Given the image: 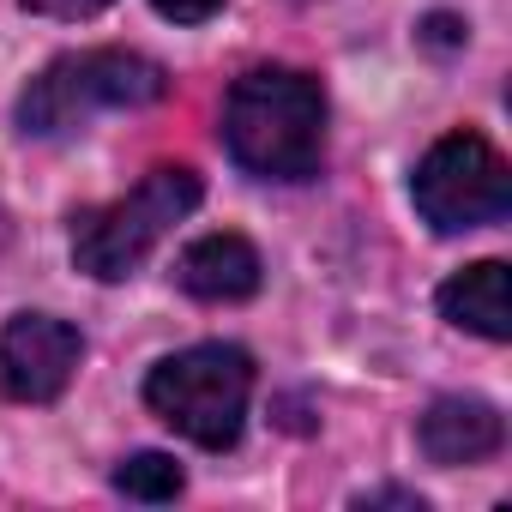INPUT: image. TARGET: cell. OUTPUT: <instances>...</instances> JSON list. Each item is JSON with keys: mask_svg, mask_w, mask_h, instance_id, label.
Returning <instances> with one entry per match:
<instances>
[{"mask_svg": "<svg viewBox=\"0 0 512 512\" xmlns=\"http://www.w3.org/2000/svg\"><path fill=\"white\" fill-rule=\"evenodd\" d=\"M223 151L260 181H308L326 163V97L296 67H253L223 97Z\"/></svg>", "mask_w": 512, "mask_h": 512, "instance_id": "1", "label": "cell"}, {"mask_svg": "<svg viewBox=\"0 0 512 512\" xmlns=\"http://www.w3.org/2000/svg\"><path fill=\"white\" fill-rule=\"evenodd\" d=\"M169 97V73L151 55L133 49H85V55H61L49 61L25 97H19V133L31 139H61L91 127L109 109H151Z\"/></svg>", "mask_w": 512, "mask_h": 512, "instance_id": "2", "label": "cell"}, {"mask_svg": "<svg viewBox=\"0 0 512 512\" xmlns=\"http://www.w3.org/2000/svg\"><path fill=\"white\" fill-rule=\"evenodd\" d=\"M199 205V175L187 163H163L151 169L133 193L109 199V205H91L73 217V266L97 284H121L133 278L151 247Z\"/></svg>", "mask_w": 512, "mask_h": 512, "instance_id": "3", "label": "cell"}, {"mask_svg": "<svg viewBox=\"0 0 512 512\" xmlns=\"http://www.w3.org/2000/svg\"><path fill=\"white\" fill-rule=\"evenodd\" d=\"M145 404L205 452H223L247 428L253 404V356L241 344H193L163 356L145 380Z\"/></svg>", "mask_w": 512, "mask_h": 512, "instance_id": "4", "label": "cell"}, {"mask_svg": "<svg viewBox=\"0 0 512 512\" xmlns=\"http://www.w3.org/2000/svg\"><path fill=\"white\" fill-rule=\"evenodd\" d=\"M410 199H416L422 223H434L440 235H464V229L500 223L512 211V175H506V157L482 133L458 127L428 145V157L410 175Z\"/></svg>", "mask_w": 512, "mask_h": 512, "instance_id": "5", "label": "cell"}, {"mask_svg": "<svg viewBox=\"0 0 512 512\" xmlns=\"http://www.w3.org/2000/svg\"><path fill=\"white\" fill-rule=\"evenodd\" d=\"M85 362V338L55 314H19L0 326V392L13 404H55Z\"/></svg>", "mask_w": 512, "mask_h": 512, "instance_id": "6", "label": "cell"}, {"mask_svg": "<svg viewBox=\"0 0 512 512\" xmlns=\"http://www.w3.org/2000/svg\"><path fill=\"white\" fill-rule=\"evenodd\" d=\"M416 440H422L428 464L458 470V464L494 458L500 440H506V422H500V410L488 398H434L428 416H422V428H416Z\"/></svg>", "mask_w": 512, "mask_h": 512, "instance_id": "7", "label": "cell"}, {"mask_svg": "<svg viewBox=\"0 0 512 512\" xmlns=\"http://www.w3.org/2000/svg\"><path fill=\"white\" fill-rule=\"evenodd\" d=\"M175 284L199 302H247L260 290V253H253L247 235L223 229V235H199L181 266H175Z\"/></svg>", "mask_w": 512, "mask_h": 512, "instance_id": "8", "label": "cell"}, {"mask_svg": "<svg viewBox=\"0 0 512 512\" xmlns=\"http://www.w3.org/2000/svg\"><path fill=\"white\" fill-rule=\"evenodd\" d=\"M440 314L458 326V332H476L488 344H506L512 338V302H506V266L500 260H476L464 272H452L440 284Z\"/></svg>", "mask_w": 512, "mask_h": 512, "instance_id": "9", "label": "cell"}, {"mask_svg": "<svg viewBox=\"0 0 512 512\" xmlns=\"http://www.w3.org/2000/svg\"><path fill=\"white\" fill-rule=\"evenodd\" d=\"M115 488L127 494V500H175L181 488H187V476H181V464L169 458V452H133V458H121V470H115Z\"/></svg>", "mask_w": 512, "mask_h": 512, "instance_id": "10", "label": "cell"}, {"mask_svg": "<svg viewBox=\"0 0 512 512\" xmlns=\"http://www.w3.org/2000/svg\"><path fill=\"white\" fill-rule=\"evenodd\" d=\"M151 7H157L169 25H205V19L223 7V0H151Z\"/></svg>", "mask_w": 512, "mask_h": 512, "instance_id": "11", "label": "cell"}, {"mask_svg": "<svg viewBox=\"0 0 512 512\" xmlns=\"http://www.w3.org/2000/svg\"><path fill=\"white\" fill-rule=\"evenodd\" d=\"M31 13H43V19H91V13H103L109 0H25Z\"/></svg>", "mask_w": 512, "mask_h": 512, "instance_id": "12", "label": "cell"}, {"mask_svg": "<svg viewBox=\"0 0 512 512\" xmlns=\"http://www.w3.org/2000/svg\"><path fill=\"white\" fill-rule=\"evenodd\" d=\"M428 43H464V25L458 19H428Z\"/></svg>", "mask_w": 512, "mask_h": 512, "instance_id": "13", "label": "cell"}, {"mask_svg": "<svg viewBox=\"0 0 512 512\" xmlns=\"http://www.w3.org/2000/svg\"><path fill=\"white\" fill-rule=\"evenodd\" d=\"M362 506H416V512H422V500H416V494H404V488H380V494H368Z\"/></svg>", "mask_w": 512, "mask_h": 512, "instance_id": "14", "label": "cell"}, {"mask_svg": "<svg viewBox=\"0 0 512 512\" xmlns=\"http://www.w3.org/2000/svg\"><path fill=\"white\" fill-rule=\"evenodd\" d=\"M0 241H7V223H0Z\"/></svg>", "mask_w": 512, "mask_h": 512, "instance_id": "15", "label": "cell"}]
</instances>
